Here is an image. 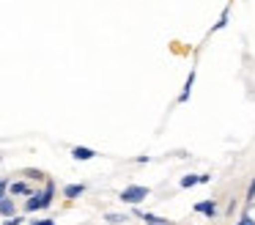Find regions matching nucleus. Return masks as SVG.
Instances as JSON below:
<instances>
[{"label":"nucleus","mask_w":255,"mask_h":225,"mask_svg":"<svg viewBox=\"0 0 255 225\" xmlns=\"http://www.w3.org/2000/svg\"><path fill=\"white\" fill-rule=\"evenodd\" d=\"M148 195H151L148 187H143V184H129V187H124V190L118 192V201L127 203V206H137V203H143Z\"/></svg>","instance_id":"1"},{"label":"nucleus","mask_w":255,"mask_h":225,"mask_svg":"<svg viewBox=\"0 0 255 225\" xmlns=\"http://www.w3.org/2000/svg\"><path fill=\"white\" fill-rule=\"evenodd\" d=\"M192 209H195V214H203L206 220H217V217H220V203H217V198H209V201H198Z\"/></svg>","instance_id":"2"},{"label":"nucleus","mask_w":255,"mask_h":225,"mask_svg":"<svg viewBox=\"0 0 255 225\" xmlns=\"http://www.w3.org/2000/svg\"><path fill=\"white\" fill-rule=\"evenodd\" d=\"M132 214H134L137 220H143L145 225H176L173 220L159 217V214H151V212H143V209H137V206H132Z\"/></svg>","instance_id":"3"},{"label":"nucleus","mask_w":255,"mask_h":225,"mask_svg":"<svg viewBox=\"0 0 255 225\" xmlns=\"http://www.w3.org/2000/svg\"><path fill=\"white\" fill-rule=\"evenodd\" d=\"M195 74H198V71L189 69L187 80H184V88H181V93H178V99H176L178 104H187L189 102V96H192V85H195Z\"/></svg>","instance_id":"4"},{"label":"nucleus","mask_w":255,"mask_h":225,"mask_svg":"<svg viewBox=\"0 0 255 225\" xmlns=\"http://www.w3.org/2000/svg\"><path fill=\"white\" fill-rule=\"evenodd\" d=\"M55 195H58L55 181H52V179H47V181H44V187H41V203H44V209H50V206H52Z\"/></svg>","instance_id":"5"},{"label":"nucleus","mask_w":255,"mask_h":225,"mask_svg":"<svg viewBox=\"0 0 255 225\" xmlns=\"http://www.w3.org/2000/svg\"><path fill=\"white\" fill-rule=\"evenodd\" d=\"M33 192H36V187H30L28 181H11L8 195H14V198H30Z\"/></svg>","instance_id":"6"},{"label":"nucleus","mask_w":255,"mask_h":225,"mask_svg":"<svg viewBox=\"0 0 255 225\" xmlns=\"http://www.w3.org/2000/svg\"><path fill=\"white\" fill-rule=\"evenodd\" d=\"M17 214V206H14V195H0V217L8 220Z\"/></svg>","instance_id":"7"},{"label":"nucleus","mask_w":255,"mask_h":225,"mask_svg":"<svg viewBox=\"0 0 255 225\" xmlns=\"http://www.w3.org/2000/svg\"><path fill=\"white\" fill-rule=\"evenodd\" d=\"M85 190H88V184H83V181L80 184H66L63 187V198L66 201H77L80 195H85Z\"/></svg>","instance_id":"8"},{"label":"nucleus","mask_w":255,"mask_h":225,"mask_svg":"<svg viewBox=\"0 0 255 225\" xmlns=\"http://www.w3.org/2000/svg\"><path fill=\"white\" fill-rule=\"evenodd\" d=\"M96 151L88 146H72V159H77V162H88V159H94Z\"/></svg>","instance_id":"9"},{"label":"nucleus","mask_w":255,"mask_h":225,"mask_svg":"<svg viewBox=\"0 0 255 225\" xmlns=\"http://www.w3.org/2000/svg\"><path fill=\"white\" fill-rule=\"evenodd\" d=\"M39 209H44V203H41V190L36 187V192L28 198V201H25V212L33 214V212H39Z\"/></svg>","instance_id":"10"},{"label":"nucleus","mask_w":255,"mask_h":225,"mask_svg":"<svg viewBox=\"0 0 255 225\" xmlns=\"http://www.w3.org/2000/svg\"><path fill=\"white\" fill-rule=\"evenodd\" d=\"M102 220H105L107 225H124V223L129 220V214H121V212H107Z\"/></svg>","instance_id":"11"},{"label":"nucleus","mask_w":255,"mask_h":225,"mask_svg":"<svg viewBox=\"0 0 255 225\" xmlns=\"http://www.w3.org/2000/svg\"><path fill=\"white\" fill-rule=\"evenodd\" d=\"M22 176H25V179H33L36 184L47 181V173H44V170H39V168H25V170H22Z\"/></svg>","instance_id":"12"},{"label":"nucleus","mask_w":255,"mask_h":225,"mask_svg":"<svg viewBox=\"0 0 255 225\" xmlns=\"http://www.w3.org/2000/svg\"><path fill=\"white\" fill-rule=\"evenodd\" d=\"M228 19H231V8L225 5V8H222V14H220V19H217L214 25H211V30H209V33H217V30H222V27L228 25Z\"/></svg>","instance_id":"13"},{"label":"nucleus","mask_w":255,"mask_h":225,"mask_svg":"<svg viewBox=\"0 0 255 225\" xmlns=\"http://www.w3.org/2000/svg\"><path fill=\"white\" fill-rule=\"evenodd\" d=\"M195 184H200V173H187V176H181V181H178L181 190H189V187H195Z\"/></svg>","instance_id":"14"},{"label":"nucleus","mask_w":255,"mask_h":225,"mask_svg":"<svg viewBox=\"0 0 255 225\" xmlns=\"http://www.w3.org/2000/svg\"><path fill=\"white\" fill-rule=\"evenodd\" d=\"M244 203H255V176L250 179V184H247V192H244Z\"/></svg>","instance_id":"15"},{"label":"nucleus","mask_w":255,"mask_h":225,"mask_svg":"<svg viewBox=\"0 0 255 225\" xmlns=\"http://www.w3.org/2000/svg\"><path fill=\"white\" fill-rule=\"evenodd\" d=\"M236 225H255L253 214H250V212H242V214H239V220H236Z\"/></svg>","instance_id":"16"},{"label":"nucleus","mask_w":255,"mask_h":225,"mask_svg":"<svg viewBox=\"0 0 255 225\" xmlns=\"http://www.w3.org/2000/svg\"><path fill=\"white\" fill-rule=\"evenodd\" d=\"M22 223H25V217H19V214H14V217L3 220V225H22Z\"/></svg>","instance_id":"17"},{"label":"nucleus","mask_w":255,"mask_h":225,"mask_svg":"<svg viewBox=\"0 0 255 225\" xmlns=\"http://www.w3.org/2000/svg\"><path fill=\"white\" fill-rule=\"evenodd\" d=\"M236 209H239V201H236V198H231V203H228V217H233V214H236Z\"/></svg>","instance_id":"18"},{"label":"nucleus","mask_w":255,"mask_h":225,"mask_svg":"<svg viewBox=\"0 0 255 225\" xmlns=\"http://www.w3.org/2000/svg\"><path fill=\"white\" fill-rule=\"evenodd\" d=\"M132 162H134V165H148V162H151V157H148V154H140V157H134V159H132Z\"/></svg>","instance_id":"19"},{"label":"nucleus","mask_w":255,"mask_h":225,"mask_svg":"<svg viewBox=\"0 0 255 225\" xmlns=\"http://www.w3.org/2000/svg\"><path fill=\"white\" fill-rule=\"evenodd\" d=\"M28 225H58L55 220H30Z\"/></svg>","instance_id":"20"},{"label":"nucleus","mask_w":255,"mask_h":225,"mask_svg":"<svg viewBox=\"0 0 255 225\" xmlns=\"http://www.w3.org/2000/svg\"><path fill=\"white\" fill-rule=\"evenodd\" d=\"M211 181V173H200V184H209Z\"/></svg>","instance_id":"21"}]
</instances>
